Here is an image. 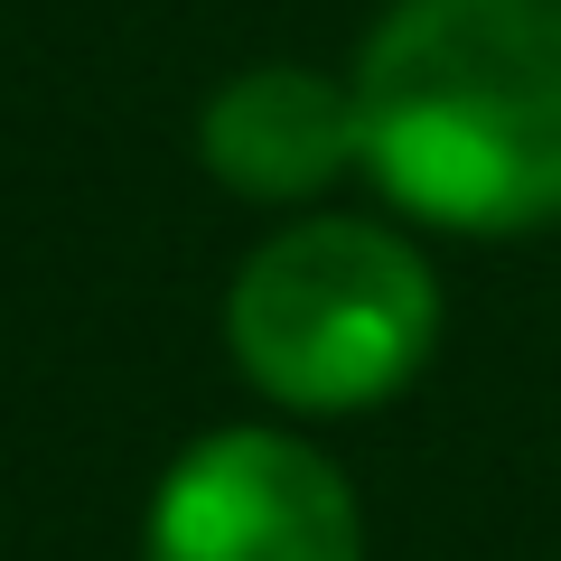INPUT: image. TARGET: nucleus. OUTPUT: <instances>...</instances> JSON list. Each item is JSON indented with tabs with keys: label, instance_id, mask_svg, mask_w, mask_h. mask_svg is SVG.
<instances>
[{
	"label": "nucleus",
	"instance_id": "f257e3e1",
	"mask_svg": "<svg viewBox=\"0 0 561 561\" xmlns=\"http://www.w3.org/2000/svg\"><path fill=\"white\" fill-rule=\"evenodd\" d=\"M346 84L356 169L412 225H561V0H393Z\"/></svg>",
	"mask_w": 561,
	"mask_h": 561
},
{
	"label": "nucleus",
	"instance_id": "f03ea898",
	"mask_svg": "<svg viewBox=\"0 0 561 561\" xmlns=\"http://www.w3.org/2000/svg\"><path fill=\"white\" fill-rule=\"evenodd\" d=\"M440 346V272L375 216H300L225 280V356L280 412H375Z\"/></svg>",
	"mask_w": 561,
	"mask_h": 561
},
{
	"label": "nucleus",
	"instance_id": "7ed1b4c3",
	"mask_svg": "<svg viewBox=\"0 0 561 561\" xmlns=\"http://www.w3.org/2000/svg\"><path fill=\"white\" fill-rule=\"evenodd\" d=\"M140 561H365L346 468L300 431H206L150 486Z\"/></svg>",
	"mask_w": 561,
	"mask_h": 561
},
{
	"label": "nucleus",
	"instance_id": "20e7f679",
	"mask_svg": "<svg viewBox=\"0 0 561 561\" xmlns=\"http://www.w3.org/2000/svg\"><path fill=\"white\" fill-rule=\"evenodd\" d=\"M197 160L253 206H300L356 169V84L319 66H243L197 113Z\"/></svg>",
	"mask_w": 561,
	"mask_h": 561
}]
</instances>
